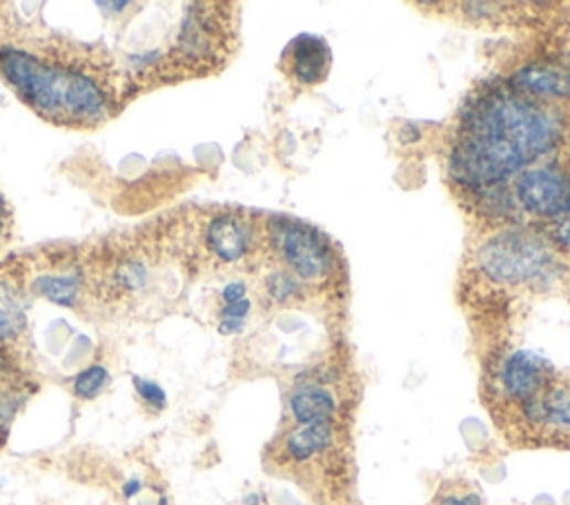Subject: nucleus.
Masks as SVG:
<instances>
[{
  "label": "nucleus",
  "instance_id": "1",
  "mask_svg": "<svg viewBox=\"0 0 570 505\" xmlns=\"http://www.w3.org/2000/svg\"><path fill=\"white\" fill-rule=\"evenodd\" d=\"M563 134L555 101L513 83L479 85L460 112L448 149V175L464 190H495L546 156Z\"/></svg>",
  "mask_w": 570,
  "mask_h": 505
},
{
  "label": "nucleus",
  "instance_id": "2",
  "mask_svg": "<svg viewBox=\"0 0 570 505\" xmlns=\"http://www.w3.org/2000/svg\"><path fill=\"white\" fill-rule=\"evenodd\" d=\"M0 74L50 123L94 127L112 116V92L76 65H61L19 48H0Z\"/></svg>",
  "mask_w": 570,
  "mask_h": 505
},
{
  "label": "nucleus",
  "instance_id": "3",
  "mask_svg": "<svg viewBox=\"0 0 570 505\" xmlns=\"http://www.w3.org/2000/svg\"><path fill=\"white\" fill-rule=\"evenodd\" d=\"M263 236L270 259L313 292H332L337 281L344 278L341 259L330 239L317 228L288 217H267Z\"/></svg>",
  "mask_w": 570,
  "mask_h": 505
},
{
  "label": "nucleus",
  "instance_id": "4",
  "mask_svg": "<svg viewBox=\"0 0 570 505\" xmlns=\"http://www.w3.org/2000/svg\"><path fill=\"white\" fill-rule=\"evenodd\" d=\"M550 265V254L541 241L524 232H506L488 241L479 256L477 267L484 278L504 285H521L543 274Z\"/></svg>",
  "mask_w": 570,
  "mask_h": 505
},
{
  "label": "nucleus",
  "instance_id": "5",
  "mask_svg": "<svg viewBox=\"0 0 570 505\" xmlns=\"http://www.w3.org/2000/svg\"><path fill=\"white\" fill-rule=\"evenodd\" d=\"M203 245L217 265L236 267L250 263L265 252L263 223L243 210H221L208 219Z\"/></svg>",
  "mask_w": 570,
  "mask_h": 505
},
{
  "label": "nucleus",
  "instance_id": "6",
  "mask_svg": "<svg viewBox=\"0 0 570 505\" xmlns=\"http://www.w3.org/2000/svg\"><path fill=\"white\" fill-rule=\"evenodd\" d=\"M526 217H535L543 228L570 206V179L555 165L528 167L515 177L513 199H508Z\"/></svg>",
  "mask_w": 570,
  "mask_h": 505
},
{
  "label": "nucleus",
  "instance_id": "7",
  "mask_svg": "<svg viewBox=\"0 0 570 505\" xmlns=\"http://www.w3.org/2000/svg\"><path fill=\"white\" fill-rule=\"evenodd\" d=\"M515 410L528 434L548 443L570 441V379L559 372L539 394Z\"/></svg>",
  "mask_w": 570,
  "mask_h": 505
},
{
  "label": "nucleus",
  "instance_id": "8",
  "mask_svg": "<svg viewBox=\"0 0 570 505\" xmlns=\"http://www.w3.org/2000/svg\"><path fill=\"white\" fill-rule=\"evenodd\" d=\"M557 370L550 361L532 350H513L502 357L495 368V394L508 408H519L535 394H539L552 379Z\"/></svg>",
  "mask_w": 570,
  "mask_h": 505
},
{
  "label": "nucleus",
  "instance_id": "9",
  "mask_svg": "<svg viewBox=\"0 0 570 505\" xmlns=\"http://www.w3.org/2000/svg\"><path fill=\"white\" fill-rule=\"evenodd\" d=\"M330 48L324 39L313 36V34H302L297 36L281 59V67L291 81L304 85V87H315L326 81L330 74Z\"/></svg>",
  "mask_w": 570,
  "mask_h": 505
},
{
  "label": "nucleus",
  "instance_id": "10",
  "mask_svg": "<svg viewBox=\"0 0 570 505\" xmlns=\"http://www.w3.org/2000/svg\"><path fill=\"white\" fill-rule=\"evenodd\" d=\"M337 443L335 423H306L293 428L283 436L278 454L283 461L304 465L328 454Z\"/></svg>",
  "mask_w": 570,
  "mask_h": 505
},
{
  "label": "nucleus",
  "instance_id": "11",
  "mask_svg": "<svg viewBox=\"0 0 570 505\" xmlns=\"http://www.w3.org/2000/svg\"><path fill=\"white\" fill-rule=\"evenodd\" d=\"M288 412L297 425L335 423L339 399L324 381H304L291 392Z\"/></svg>",
  "mask_w": 570,
  "mask_h": 505
},
{
  "label": "nucleus",
  "instance_id": "12",
  "mask_svg": "<svg viewBox=\"0 0 570 505\" xmlns=\"http://www.w3.org/2000/svg\"><path fill=\"white\" fill-rule=\"evenodd\" d=\"M25 307L17 290L0 283V344L12 341L25 329Z\"/></svg>",
  "mask_w": 570,
  "mask_h": 505
},
{
  "label": "nucleus",
  "instance_id": "13",
  "mask_svg": "<svg viewBox=\"0 0 570 505\" xmlns=\"http://www.w3.org/2000/svg\"><path fill=\"white\" fill-rule=\"evenodd\" d=\"M34 292L59 305L72 307L78 301L81 278L78 276H41L34 281Z\"/></svg>",
  "mask_w": 570,
  "mask_h": 505
},
{
  "label": "nucleus",
  "instance_id": "14",
  "mask_svg": "<svg viewBox=\"0 0 570 505\" xmlns=\"http://www.w3.org/2000/svg\"><path fill=\"white\" fill-rule=\"evenodd\" d=\"M109 386V372L103 366H92L74 379V394L78 399H94Z\"/></svg>",
  "mask_w": 570,
  "mask_h": 505
},
{
  "label": "nucleus",
  "instance_id": "15",
  "mask_svg": "<svg viewBox=\"0 0 570 505\" xmlns=\"http://www.w3.org/2000/svg\"><path fill=\"white\" fill-rule=\"evenodd\" d=\"M134 388L138 392V397L146 401L148 406H152L155 410H163L168 399H166V392L159 383L155 381H148V379H140V377H134Z\"/></svg>",
  "mask_w": 570,
  "mask_h": 505
},
{
  "label": "nucleus",
  "instance_id": "16",
  "mask_svg": "<svg viewBox=\"0 0 570 505\" xmlns=\"http://www.w3.org/2000/svg\"><path fill=\"white\" fill-rule=\"evenodd\" d=\"M435 505H484V501L477 492H444L437 496Z\"/></svg>",
  "mask_w": 570,
  "mask_h": 505
},
{
  "label": "nucleus",
  "instance_id": "17",
  "mask_svg": "<svg viewBox=\"0 0 570 505\" xmlns=\"http://www.w3.org/2000/svg\"><path fill=\"white\" fill-rule=\"evenodd\" d=\"M221 298H223V305H232V303H239L243 298H250L247 296V285L243 281H230L223 292H221Z\"/></svg>",
  "mask_w": 570,
  "mask_h": 505
},
{
  "label": "nucleus",
  "instance_id": "18",
  "mask_svg": "<svg viewBox=\"0 0 570 505\" xmlns=\"http://www.w3.org/2000/svg\"><path fill=\"white\" fill-rule=\"evenodd\" d=\"M6 206H3V197H0V241H3V234L8 230V217H6Z\"/></svg>",
  "mask_w": 570,
  "mask_h": 505
},
{
  "label": "nucleus",
  "instance_id": "19",
  "mask_svg": "<svg viewBox=\"0 0 570 505\" xmlns=\"http://www.w3.org/2000/svg\"><path fill=\"white\" fill-rule=\"evenodd\" d=\"M138 490H140V483H138V481H129V483L123 487L125 496H134Z\"/></svg>",
  "mask_w": 570,
  "mask_h": 505
},
{
  "label": "nucleus",
  "instance_id": "20",
  "mask_svg": "<svg viewBox=\"0 0 570 505\" xmlns=\"http://www.w3.org/2000/svg\"><path fill=\"white\" fill-rule=\"evenodd\" d=\"M243 505H261V496L258 494H252V496H245Z\"/></svg>",
  "mask_w": 570,
  "mask_h": 505
}]
</instances>
